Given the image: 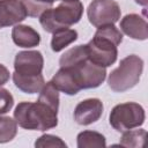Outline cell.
I'll return each instance as SVG.
<instances>
[{
  "label": "cell",
  "instance_id": "obj_1",
  "mask_svg": "<svg viewBox=\"0 0 148 148\" xmlns=\"http://www.w3.org/2000/svg\"><path fill=\"white\" fill-rule=\"evenodd\" d=\"M123 42V34L114 24L97 28L91 40L87 46L88 59L97 66L109 67L113 65L118 57L117 46Z\"/></svg>",
  "mask_w": 148,
  "mask_h": 148
},
{
  "label": "cell",
  "instance_id": "obj_2",
  "mask_svg": "<svg viewBox=\"0 0 148 148\" xmlns=\"http://www.w3.org/2000/svg\"><path fill=\"white\" fill-rule=\"evenodd\" d=\"M58 111L43 102H21L15 108V121L22 128L46 131L58 125Z\"/></svg>",
  "mask_w": 148,
  "mask_h": 148
},
{
  "label": "cell",
  "instance_id": "obj_3",
  "mask_svg": "<svg viewBox=\"0 0 148 148\" xmlns=\"http://www.w3.org/2000/svg\"><path fill=\"white\" fill-rule=\"evenodd\" d=\"M83 14V5L80 0L62 1L56 8H49L39 16V23L46 32L53 34L62 28H69L77 23Z\"/></svg>",
  "mask_w": 148,
  "mask_h": 148
},
{
  "label": "cell",
  "instance_id": "obj_4",
  "mask_svg": "<svg viewBox=\"0 0 148 148\" xmlns=\"http://www.w3.org/2000/svg\"><path fill=\"white\" fill-rule=\"evenodd\" d=\"M143 71V60L136 54H130L120 60L119 66L109 74L108 84L116 92L135 87Z\"/></svg>",
  "mask_w": 148,
  "mask_h": 148
},
{
  "label": "cell",
  "instance_id": "obj_5",
  "mask_svg": "<svg viewBox=\"0 0 148 148\" xmlns=\"http://www.w3.org/2000/svg\"><path fill=\"white\" fill-rule=\"evenodd\" d=\"M60 68H62L68 74L79 91L82 89L97 88L104 82L106 77L105 68L95 65L88 59V57L79 60L73 65Z\"/></svg>",
  "mask_w": 148,
  "mask_h": 148
},
{
  "label": "cell",
  "instance_id": "obj_6",
  "mask_svg": "<svg viewBox=\"0 0 148 148\" xmlns=\"http://www.w3.org/2000/svg\"><path fill=\"white\" fill-rule=\"evenodd\" d=\"M145 109L134 102H126L116 105L109 116L110 125L118 132L139 127L145 123Z\"/></svg>",
  "mask_w": 148,
  "mask_h": 148
},
{
  "label": "cell",
  "instance_id": "obj_7",
  "mask_svg": "<svg viewBox=\"0 0 148 148\" xmlns=\"http://www.w3.org/2000/svg\"><path fill=\"white\" fill-rule=\"evenodd\" d=\"M120 7L113 0H92L87 8L89 22L96 27L114 24L120 18Z\"/></svg>",
  "mask_w": 148,
  "mask_h": 148
},
{
  "label": "cell",
  "instance_id": "obj_8",
  "mask_svg": "<svg viewBox=\"0 0 148 148\" xmlns=\"http://www.w3.org/2000/svg\"><path fill=\"white\" fill-rule=\"evenodd\" d=\"M44 58L39 51H21L14 60V73L21 76H37L42 74Z\"/></svg>",
  "mask_w": 148,
  "mask_h": 148
},
{
  "label": "cell",
  "instance_id": "obj_9",
  "mask_svg": "<svg viewBox=\"0 0 148 148\" xmlns=\"http://www.w3.org/2000/svg\"><path fill=\"white\" fill-rule=\"evenodd\" d=\"M103 103L98 98H88L80 102L74 110V120L79 125H90L96 123L103 113Z\"/></svg>",
  "mask_w": 148,
  "mask_h": 148
},
{
  "label": "cell",
  "instance_id": "obj_10",
  "mask_svg": "<svg viewBox=\"0 0 148 148\" xmlns=\"http://www.w3.org/2000/svg\"><path fill=\"white\" fill-rule=\"evenodd\" d=\"M27 12L21 0H0V29L25 20Z\"/></svg>",
  "mask_w": 148,
  "mask_h": 148
},
{
  "label": "cell",
  "instance_id": "obj_11",
  "mask_svg": "<svg viewBox=\"0 0 148 148\" xmlns=\"http://www.w3.org/2000/svg\"><path fill=\"white\" fill-rule=\"evenodd\" d=\"M121 31L128 37L138 40H145L148 38V24L147 21L138 14H127L120 21Z\"/></svg>",
  "mask_w": 148,
  "mask_h": 148
},
{
  "label": "cell",
  "instance_id": "obj_12",
  "mask_svg": "<svg viewBox=\"0 0 148 148\" xmlns=\"http://www.w3.org/2000/svg\"><path fill=\"white\" fill-rule=\"evenodd\" d=\"M13 42L20 47H35L40 43L39 34L31 27L24 24H15L12 30Z\"/></svg>",
  "mask_w": 148,
  "mask_h": 148
},
{
  "label": "cell",
  "instance_id": "obj_13",
  "mask_svg": "<svg viewBox=\"0 0 148 148\" xmlns=\"http://www.w3.org/2000/svg\"><path fill=\"white\" fill-rule=\"evenodd\" d=\"M13 81L14 84L23 92L25 94H36L39 92L43 86L45 84V80L43 74H39L37 76H21L16 73H13Z\"/></svg>",
  "mask_w": 148,
  "mask_h": 148
},
{
  "label": "cell",
  "instance_id": "obj_14",
  "mask_svg": "<svg viewBox=\"0 0 148 148\" xmlns=\"http://www.w3.org/2000/svg\"><path fill=\"white\" fill-rule=\"evenodd\" d=\"M77 39V31L69 28H62L52 34L51 49L53 52H60Z\"/></svg>",
  "mask_w": 148,
  "mask_h": 148
},
{
  "label": "cell",
  "instance_id": "obj_15",
  "mask_svg": "<svg viewBox=\"0 0 148 148\" xmlns=\"http://www.w3.org/2000/svg\"><path fill=\"white\" fill-rule=\"evenodd\" d=\"M79 148H101L106 147V141L103 134L95 131H83L76 138Z\"/></svg>",
  "mask_w": 148,
  "mask_h": 148
},
{
  "label": "cell",
  "instance_id": "obj_16",
  "mask_svg": "<svg viewBox=\"0 0 148 148\" xmlns=\"http://www.w3.org/2000/svg\"><path fill=\"white\" fill-rule=\"evenodd\" d=\"M147 132L146 130H127L123 132V135L120 138L119 145L124 147H134V148H140L143 147L145 141H146Z\"/></svg>",
  "mask_w": 148,
  "mask_h": 148
},
{
  "label": "cell",
  "instance_id": "obj_17",
  "mask_svg": "<svg viewBox=\"0 0 148 148\" xmlns=\"http://www.w3.org/2000/svg\"><path fill=\"white\" fill-rule=\"evenodd\" d=\"M38 101L47 104L49 106H51L52 109L58 111V109H59V91L52 84L51 81L45 83L43 86V88L40 89Z\"/></svg>",
  "mask_w": 148,
  "mask_h": 148
},
{
  "label": "cell",
  "instance_id": "obj_18",
  "mask_svg": "<svg viewBox=\"0 0 148 148\" xmlns=\"http://www.w3.org/2000/svg\"><path fill=\"white\" fill-rule=\"evenodd\" d=\"M54 1L57 0H21L25 8L27 15L31 17H39L43 12L51 8Z\"/></svg>",
  "mask_w": 148,
  "mask_h": 148
},
{
  "label": "cell",
  "instance_id": "obj_19",
  "mask_svg": "<svg viewBox=\"0 0 148 148\" xmlns=\"http://www.w3.org/2000/svg\"><path fill=\"white\" fill-rule=\"evenodd\" d=\"M17 134V123L10 117H0V143L12 141Z\"/></svg>",
  "mask_w": 148,
  "mask_h": 148
},
{
  "label": "cell",
  "instance_id": "obj_20",
  "mask_svg": "<svg viewBox=\"0 0 148 148\" xmlns=\"http://www.w3.org/2000/svg\"><path fill=\"white\" fill-rule=\"evenodd\" d=\"M36 148H66L67 145L59 138L52 134H44L35 142Z\"/></svg>",
  "mask_w": 148,
  "mask_h": 148
},
{
  "label": "cell",
  "instance_id": "obj_21",
  "mask_svg": "<svg viewBox=\"0 0 148 148\" xmlns=\"http://www.w3.org/2000/svg\"><path fill=\"white\" fill-rule=\"evenodd\" d=\"M14 105L13 95L5 88L0 87V114H5L12 110Z\"/></svg>",
  "mask_w": 148,
  "mask_h": 148
},
{
  "label": "cell",
  "instance_id": "obj_22",
  "mask_svg": "<svg viewBox=\"0 0 148 148\" xmlns=\"http://www.w3.org/2000/svg\"><path fill=\"white\" fill-rule=\"evenodd\" d=\"M9 77H10V73H9L8 68L5 65L0 64V87L3 86L5 83H7Z\"/></svg>",
  "mask_w": 148,
  "mask_h": 148
},
{
  "label": "cell",
  "instance_id": "obj_23",
  "mask_svg": "<svg viewBox=\"0 0 148 148\" xmlns=\"http://www.w3.org/2000/svg\"><path fill=\"white\" fill-rule=\"evenodd\" d=\"M135 2L136 3H139V5H141V6H147V3H148V0H135Z\"/></svg>",
  "mask_w": 148,
  "mask_h": 148
},
{
  "label": "cell",
  "instance_id": "obj_24",
  "mask_svg": "<svg viewBox=\"0 0 148 148\" xmlns=\"http://www.w3.org/2000/svg\"><path fill=\"white\" fill-rule=\"evenodd\" d=\"M62 1H76V0H62Z\"/></svg>",
  "mask_w": 148,
  "mask_h": 148
}]
</instances>
